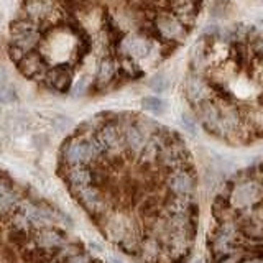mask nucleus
Wrapping results in <instances>:
<instances>
[{
    "mask_svg": "<svg viewBox=\"0 0 263 263\" xmlns=\"http://www.w3.org/2000/svg\"><path fill=\"white\" fill-rule=\"evenodd\" d=\"M41 43V31L36 23L28 18L15 20L10 25V45H8V56L10 60L18 63L23 56L31 51H36V46Z\"/></svg>",
    "mask_w": 263,
    "mask_h": 263,
    "instance_id": "1",
    "label": "nucleus"
},
{
    "mask_svg": "<svg viewBox=\"0 0 263 263\" xmlns=\"http://www.w3.org/2000/svg\"><path fill=\"white\" fill-rule=\"evenodd\" d=\"M153 28H155V35L160 41L166 45L173 46H179L183 45L186 38L191 33V28H187L186 25L181 22L176 13L168 8H163L158 13L155 15L153 18Z\"/></svg>",
    "mask_w": 263,
    "mask_h": 263,
    "instance_id": "2",
    "label": "nucleus"
},
{
    "mask_svg": "<svg viewBox=\"0 0 263 263\" xmlns=\"http://www.w3.org/2000/svg\"><path fill=\"white\" fill-rule=\"evenodd\" d=\"M184 96L193 107L201 104L208 99L216 97V89L211 84V81L205 78V74L189 71L184 78Z\"/></svg>",
    "mask_w": 263,
    "mask_h": 263,
    "instance_id": "3",
    "label": "nucleus"
},
{
    "mask_svg": "<svg viewBox=\"0 0 263 263\" xmlns=\"http://www.w3.org/2000/svg\"><path fill=\"white\" fill-rule=\"evenodd\" d=\"M261 199H263V186L258 181L247 179L234 186V191L230 194V205L235 209H247V208H253Z\"/></svg>",
    "mask_w": 263,
    "mask_h": 263,
    "instance_id": "4",
    "label": "nucleus"
},
{
    "mask_svg": "<svg viewBox=\"0 0 263 263\" xmlns=\"http://www.w3.org/2000/svg\"><path fill=\"white\" fill-rule=\"evenodd\" d=\"M196 186H197V176L193 164L187 168L171 171L166 176V187L175 196H193L196 191Z\"/></svg>",
    "mask_w": 263,
    "mask_h": 263,
    "instance_id": "5",
    "label": "nucleus"
},
{
    "mask_svg": "<svg viewBox=\"0 0 263 263\" xmlns=\"http://www.w3.org/2000/svg\"><path fill=\"white\" fill-rule=\"evenodd\" d=\"M56 15V7L53 0H25L23 4V18L36 23L38 27L41 23L53 20Z\"/></svg>",
    "mask_w": 263,
    "mask_h": 263,
    "instance_id": "6",
    "label": "nucleus"
},
{
    "mask_svg": "<svg viewBox=\"0 0 263 263\" xmlns=\"http://www.w3.org/2000/svg\"><path fill=\"white\" fill-rule=\"evenodd\" d=\"M64 181L68 183L69 189L78 194L87 186H92V168L87 164H78V166H66Z\"/></svg>",
    "mask_w": 263,
    "mask_h": 263,
    "instance_id": "7",
    "label": "nucleus"
},
{
    "mask_svg": "<svg viewBox=\"0 0 263 263\" xmlns=\"http://www.w3.org/2000/svg\"><path fill=\"white\" fill-rule=\"evenodd\" d=\"M16 66H18V71L25 78H45V74L49 69L45 56L38 51H31L27 56H23L16 63Z\"/></svg>",
    "mask_w": 263,
    "mask_h": 263,
    "instance_id": "8",
    "label": "nucleus"
},
{
    "mask_svg": "<svg viewBox=\"0 0 263 263\" xmlns=\"http://www.w3.org/2000/svg\"><path fill=\"white\" fill-rule=\"evenodd\" d=\"M76 196H78V201L81 202V205L90 214V216L96 217V216H101V214L105 212L104 197L97 186H87L82 189V191H79Z\"/></svg>",
    "mask_w": 263,
    "mask_h": 263,
    "instance_id": "9",
    "label": "nucleus"
},
{
    "mask_svg": "<svg viewBox=\"0 0 263 263\" xmlns=\"http://www.w3.org/2000/svg\"><path fill=\"white\" fill-rule=\"evenodd\" d=\"M43 79L49 87H53L58 92H68L72 84V71L66 64L58 66V68H49Z\"/></svg>",
    "mask_w": 263,
    "mask_h": 263,
    "instance_id": "10",
    "label": "nucleus"
},
{
    "mask_svg": "<svg viewBox=\"0 0 263 263\" xmlns=\"http://www.w3.org/2000/svg\"><path fill=\"white\" fill-rule=\"evenodd\" d=\"M115 79H120L119 74V63L117 58L114 56H104L101 63L97 66V72H96V86L99 89H104L114 82Z\"/></svg>",
    "mask_w": 263,
    "mask_h": 263,
    "instance_id": "11",
    "label": "nucleus"
},
{
    "mask_svg": "<svg viewBox=\"0 0 263 263\" xmlns=\"http://www.w3.org/2000/svg\"><path fill=\"white\" fill-rule=\"evenodd\" d=\"M64 234L61 230H56L51 227L46 229H38L35 235H33V240L35 245L41 247V249H48V250H61L63 243H64Z\"/></svg>",
    "mask_w": 263,
    "mask_h": 263,
    "instance_id": "12",
    "label": "nucleus"
},
{
    "mask_svg": "<svg viewBox=\"0 0 263 263\" xmlns=\"http://www.w3.org/2000/svg\"><path fill=\"white\" fill-rule=\"evenodd\" d=\"M238 232H240L245 238L253 242H260L263 240V224L252 219H243L240 224H238Z\"/></svg>",
    "mask_w": 263,
    "mask_h": 263,
    "instance_id": "13",
    "label": "nucleus"
},
{
    "mask_svg": "<svg viewBox=\"0 0 263 263\" xmlns=\"http://www.w3.org/2000/svg\"><path fill=\"white\" fill-rule=\"evenodd\" d=\"M135 123L146 138H152L153 135H156L163 127L155 119H150L146 115H140V114H135Z\"/></svg>",
    "mask_w": 263,
    "mask_h": 263,
    "instance_id": "14",
    "label": "nucleus"
},
{
    "mask_svg": "<svg viewBox=\"0 0 263 263\" xmlns=\"http://www.w3.org/2000/svg\"><path fill=\"white\" fill-rule=\"evenodd\" d=\"M18 205H20V199L12 189V191H8L7 194L0 197V217L10 216L15 209H18Z\"/></svg>",
    "mask_w": 263,
    "mask_h": 263,
    "instance_id": "15",
    "label": "nucleus"
},
{
    "mask_svg": "<svg viewBox=\"0 0 263 263\" xmlns=\"http://www.w3.org/2000/svg\"><path fill=\"white\" fill-rule=\"evenodd\" d=\"M148 87H150L153 92L156 94H161L164 92L168 87H170V81L166 78V74H163V72H156L155 76H152L150 79H148Z\"/></svg>",
    "mask_w": 263,
    "mask_h": 263,
    "instance_id": "16",
    "label": "nucleus"
},
{
    "mask_svg": "<svg viewBox=\"0 0 263 263\" xmlns=\"http://www.w3.org/2000/svg\"><path fill=\"white\" fill-rule=\"evenodd\" d=\"M142 109L152 114H161L166 109V102L161 101L160 97H143L142 99Z\"/></svg>",
    "mask_w": 263,
    "mask_h": 263,
    "instance_id": "17",
    "label": "nucleus"
},
{
    "mask_svg": "<svg viewBox=\"0 0 263 263\" xmlns=\"http://www.w3.org/2000/svg\"><path fill=\"white\" fill-rule=\"evenodd\" d=\"M232 10V4L229 0H216L211 7V13L217 18H224L229 15V12Z\"/></svg>",
    "mask_w": 263,
    "mask_h": 263,
    "instance_id": "18",
    "label": "nucleus"
},
{
    "mask_svg": "<svg viewBox=\"0 0 263 263\" xmlns=\"http://www.w3.org/2000/svg\"><path fill=\"white\" fill-rule=\"evenodd\" d=\"M181 122H183V127L186 128V132L189 135H193V137L197 135V120L193 117L191 114L183 112V115H181Z\"/></svg>",
    "mask_w": 263,
    "mask_h": 263,
    "instance_id": "19",
    "label": "nucleus"
},
{
    "mask_svg": "<svg viewBox=\"0 0 263 263\" xmlns=\"http://www.w3.org/2000/svg\"><path fill=\"white\" fill-rule=\"evenodd\" d=\"M16 101V92L12 86L2 84L0 86V104H12Z\"/></svg>",
    "mask_w": 263,
    "mask_h": 263,
    "instance_id": "20",
    "label": "nucleus"
},
{
    "mask_svg": "<svg viewBox=\"0 0 263 263\" xmlns=\"http://www.w3.org/2000/svg\"><path fill=\"white\" fill-rule=\"evenodd\" d=\"M247 257L250 260H261L263 261V240L255 242L250 247H247Z\"/></svg>",
    "mask_w": 263,
    "mask_h": 263,
    "instance_id": "21",
    "label": "nucleus"
},
{
    "mask_svg": "<svg viewBox=\"0 0 263 263\" xmlns=\"http://www.w3.org/2000/svg\"><path fill=\"white\" fill-rule=\"evenodd\" d=\"M64 263H90V258L84 253H78V255H74V257L66 258Z\"/></svg>",
    "mask_w": 263,
    "mask_h": 263,
    "instance_id": "22",
    "label": "nucleus"
},
{
    "mask_svg": "<svg viewBox=\"0 0 263 263\" xmlns=\"http://www.w3.org/2000/svg\"><path fill=\"white\" fill-rule=\"evenodd\" d=\"M89 86V82H87V79L84 78V79H81L79 81V84L76 86V89H74V96H81L82 92L86 90V87Z\"/></svg>",
    "mask_w": 263,
    "mask_h": 263,
    "instance_id": "23",
    "label": "nucleus"
},
{
    "mask_svg": "<svg viewBox=\"0 0 263 263\" xmlns=\"http://www.w3.org/2000/svg\"><path fill=\"white\" fill-rule=\"evenodd\" d=\"M8 191H12V187H10V184H8V181L0 178V197H2L4 194H7Z\"/></svg>",
    "mask_w": 263,
    "mask_h": 263,
    "instance_id": "24",
    "label": "nucleus"
},
{
    "mask_svg": "<svg viewBox=\"0 0 263 263\" xmlns=\"http://www.w3.org/2000/svg\"><path fill=\"white\" fill-rule=\"evenodd\" d=\"M5 81H7V72L4 69V66H0V86L5 84Z\"/></svg>",
    "mask_w": 263,
    "mask_h": 263,
    "instance_id": "25",
    "label": "nucleus"
},
{
    "mask_svg": "<svg viewBox=\"0 0 263 263\" xmlns=\"http://www.w3.org/2000/svg\"><path fill=\"white\" fill-rule=\"evenodd\" d=\"M109 263H123V261L119 260V258H115V257H110V258H109Z\"/></svg>",
    "mask_w": 263,
    "mask_h": 263,
    "instance_id": "26",
    "label": "nucleus"
},
{
    "mask_svg": "<svg viewBox=\"0 0 263 263\" xmlns=\"http://www.w3.org/2000/svg\"><path fill=\"white\" fill-rule=\"evenodd\" d=\"M260 170H261V179H263V164H261V166H260Z\"/></svg>",
    "mask_w": 263,
    "mask_h": 263,
    "instance_id": "27",
    "label": "nucleus"
},
{
    "mask_svg": "<svg viewBox=\"0 0 263 263\" xmlns=\"http://www.w3.org/2000/svg\"><path fill=\"white\" fill-rule=\"evenodd\" d=\"M193 263H201V261H193Z\"/></svg>",
    "mask_w": 263,
    "mask_h": 263,
    "instance_id": "28",
    "label": "nucleus"
}]
</instances>
